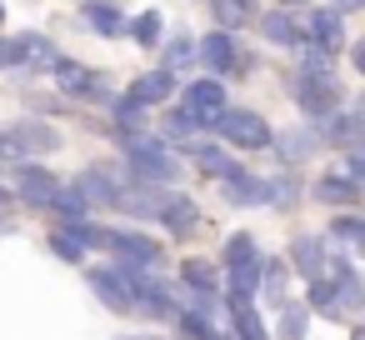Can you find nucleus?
I'll list each match as a JSON object with an SVG mask.
<instances>
[{"instance_id": "2f4dec72", "label": "nucleus", "mask_w": 365, "mask_h": 340, "mask_svg": "<svg viewBox=\"0 0 365 340\" xmlns=\"http://www.w3.org/2000/svg\"><path fill=\"white\" fill-rule=\"evenodd\" d=\"M285 285H290V265H285V255H260V290H255V300L280 305V300H285Z\"/></svg>"}, {"instance_id": "f03ea898", "label": "nucleus", "mask_w": 365, "mask_h": 340, "mask_svg": "<svg viewBox=\"0 0 365 340\" xmlns=\"http://www.w3.org/2000/svg\"><path fill=\"white\" fill-rule=\"evenodd\" d=\"M120 175L125 185H145V190H165V185H180L185 175V160L150 130V135H135L120 145Z\"/></svg>"}, {"instance_id": "a19ab883", "label": "nucleus", "mask_w": 365, "mask_h": 340, "mask_svg": "<svg viewBox=\"0 0 365 340\" xmlns=\"http://www.w3.org/2000/svg\"><path fill=\"white\" fill-rule=\"evenodd\" d=\"M345 180H355V185H365V150H340V165H335Z\"/></svg>"}, {"instance_id": "39448f33", "label": "nucleus", "mask_w": 365, "mask_h": 340, "mask_svg": "<svg viewBox=\"0 0 365 340\" xmlns=\"http://www.w3.org/2000/svg\"><path fill=\"white\" fill-rule=\"evenodd\" d=\"M285 96H290V105L300 110V120H310V125H320L325 115H335V110L350 101V91H345L340 76H300V71H290Z\"/></svg>"}, {"instance_id": "c85d7f7f", "label": "nucleus", "mask_w": 365, "mask_h": 340, "mask_svg": "<svg viewBox=\"0 0 365 340\" xmlns=\"http://www.w3.org/2000/svg\"><path fill=\"white\" fill-rule=\"evenodd\" d=\"M260 240L250 235V230H235V235H225V245H220V255H215V265L220 270H250V265H260Z\"/></svg>"}, {"instance_id": "423d86ee", "label": "nucleus", "mask_w": 365, "mask_h": 340, "mask_svg": "<svg viewBox=\"0 0 365 340\" xmlns=\"http://www.w3.org/2000/svg\"><path fill=\"white\" fill-rule=\"evenodd\" d=\"M175 295H180V305H190V310L220 315V265L205 260V255H185V260L175 265Z\"/></svg>"}, {"instance_id": "a878e982", "label": "nucleus", "mask_w": 365, "mask_h": 340, "mask_svg": "<svg viewBox=\"0 0 365 340\" xmlns=\"http://www.w3.org/2000/svg\"><path fill=\"white\" fill-rule=\"evenodd\" d=\"M155 66H165V71H175V76H190L195 71V31H165L160 36V46H155Z\"/></svg>"}, {"instance_id": "7ed1b4c3", "label": "nucleus", "mask_w": 365, "mask_h": 340, "mask_svg": "<svg viewBox=\"0 0 365 340\" xmlns=\"http://www.w3.org/2000/svg\"><path fill=\"white\" fill-rule=\"evenodd\" d=\"M255 66H260V56L245 51V36H230L215 26H205V36H195V71L220 76V81H245V76H255Z\"/></svg>"}, {"instance_id": "4be33fe9", "label": "nucleus", "mask_w": 365, "mask_h": 340, "mask_svg": "<svg viewBox=\"0 0 365 340\" xmlns=\"http://www.w3.org/2000/svg\"><path fill=\"white\" fill-rule=\"evenodd\" d=\"M325 255H330V240L315 235V230H300V235H290V245H285V265H290V275H300V280L325 275Z\"/></svg>"}, {"instance_id": "1a4fd4ad", "label": "nucleus", "mask_w": 365, "mask_h": 340, "mask_svg": "<svg viewBox=\"0 0 365 340\" xmlns=\"http://www.w3.org/2000/svg\"><path fill=\"white\" fill-rule=\"evenodd\" d=\"M150 225H160L170 240H190V235L205 225V210H200V200H195L190 190L165 185V190H155V215H150Z\"/></svg>"}, {"instance_id": "3c124183", "label": "nucleus", "mask_w": 365, "mask_h": 340, "mask_svg": "<svg viewBox=\"0 0 365 340\" xmlns=\"http://www.w3.org/2000/svg\"><path fill=\"white\" fill-rule=\"evenodd\" d=\"M76 6H81V0H76Z\"/></svg>"}, {"instance_id": "f3484780", "label": "nucleus", "mask_w": 365, "mask_h": 340, "mask_svg": "<svg viewBox=\"0 0 365 340\" xmlns=\"http://www.w3.org/2000/svg\"><path fill=\"white\" fill-rule=\"evenodd\" d=\"M215 185H220V200L235 205V210H260V205H265V175L250 170V165H240V160H235Z\"/></svg>"}, {"instance_id": "09e8293b", "label": "nucleus", "mask_w": 365, "mask_h": 340, "mask_svg": "<svg viewBox=\"0 0 365 340\" xmlns=\"http://www.w3.org/2000/svg\"><path fill=\"white\" fill-rule=\"evenodd\" d=\"M350 340H365V335H360V325H350Z\"/></svg>"}, {"instance_id": "9b49d317", "label": "nucleus", "mask_w": 365, "mask_h": 340, "mask_svg": "<svg viewBox=\"0 0 365 340\" xmlns=\"http://www.w3.org/2000/svg\"><path fill=\"white\" fill-rule=\"evenodd\" d=\"M250 31L260 36V46H270V51H280V56H295V51L305 46L300 16H295V11H280V6H260L255 21H250Z\"/></svg>"}, {"instance_id": "c756f323", "label": "nucleus", "mask_w": 365, "mask_h": 340, "mask_svg": "<svg viewBox=\"0 0 365 340\" xmlns=\"http://www.w3.org/2000/svg\"><path fill=\"white\" fill-rule=\"evenodd\" d=\"M300 305H305L310 315L345 320V310H340V290H335V280H330V275H310V280H305V295H300Z\"/></svg>"}, {"instance_id": "72a5a7b5", "label": "nucleus", "mask_w": 365, "mask_h": 340, "mask_svg": "<svg viewBox=\"0 0 365 340\" xmlns=\"http://www.w3.org/2000/svg\"><path fill=\"white\" fill-rule=\"evenodd\" d=\"M205 11H210V26L215 31H230V36H245L255 11H245L240 0H205Z\"/></svg>"}, {"instance_id": "ea45409f", "label": "nucleus", "mask_w": 365, "mask_h": 340, "mask_svg": "<svg viewBox=\"0 0 365 340\" xmlns=\"http://www.w3.org/2000/svg\"><path fill=\"white\" fill-rule=\"evenodd\" d=\"M46 245H51V255H56V260H66V265H86V250H81L76 240H66V235H61L56 225H51V235H46Z\"/></svg>"}, {"instance_id": "8fccbe9b", "label": "nucleus", "mask_w": 365, "mask_h": 340, "mask_svg": "<svg viewBox=\"0 0 365 340\" xmlns=\"http://www.w3.org/2000/svg\"><path fill=\"white\" fill-rule=\"evenodd\" d=\"M210 340H230V335H225V330H215V335H210Z\"/></svg>"}, {"instance_id": "5701e85b", "label": "nucleus", "mask_w": 365, "mask_h": 340, "mask_svg": "<svg viewBox=\"0 0 365 340\" xmlns=\"http://www.w3.org/2000/svg\"><path fill=\"white\" fill-rule=\"evenodd\" d=\"M125 6L120 0H81V11H76V21L91 31V36H101V41H120L125 36Z\"/></svg>"}, {"instance_id": "aec40b11", "label": "nucleus", "mask_w": 365, "mask_h": 340, "mask_svg": "<svg viewBox=\"0 0 365 340\" xmlns=\"http://www.w3.org/2000/svg\"><path fill=\"white\" fill-rule=\"evenodd\" d=\"M305 195H310V200H320V205H330V210H360L365 185H355V180H345L335 165H325L315 180H305Z\"/></svg>"}, {"instance_id": "20e7f679", "label": "nucleus", "mask_w": 365, "mask_h": 340, "mask_svg": "<svg viewBox=\"0 0 365 340\" xmlns=\"http://www.w3.org/2000/svg\"><path fill=\"white\" fill-rule=\"evenodd\" d=\"M210 135L230 150V155H265L270 150V135H275V125L260 115V110H250V105H225L220 115H215V125H210Z\"/></svg>"}, {"instance_id": "79ce46f5", "label": "nucleus", "mask_w": 365, "mask_h": 340, "mask_svg": "<svg viewBox=\"0 0 365 340\" xmlns=\"http://www.w3.org/2000/svg\"><path fill=\"white\" fill-rule=\"evenodd\" d=\"M340 51H345V61H350V71H365V41H345Z\"/></svg>"}, {"instance_id": "0eeeda50", "label": "nucleus", "mask_w": 365, "mask_h": 340, "mask_svg": "<svg viewBox=\"0 0 365 340\" xmlns=\"http://www.w3.org/2000/svg\"><path fill=\"white\" fill-rule=\"evenodd\" d=\"M101 250L110 260H120V265H135V270H160L165 265V245L140 225H106Z\"/></svg>"}, {"instance_id": "f704fd0d", "label": "nucleus", "mask_w": 365, "mask_h": 340, "mask_svg": "<svg viewBox=\"0 0 365 340\" xmlns=\"http://www.w3.org/2000/svg\"><path fill=\"white\" fill-rule=\"evenodd\" d=\"M225 320H230V330H225L230 340H270V325H265V315L255 305H230Z\"/></svg>"}, {"instance_id": "a18cd8bd", "label": "nucleus", "mask_w": 365, "mask_h": 340, "mask_svg": "<svg viewBox=\"0 0 365 340\" xmlns=\"http://www.w3.org/2000/svg\"><path fill=\"white\" fill-rule=\"evenodd\" d=\"M0 205H6V210L16 205V195H11V185H6V175H0Z\"/></svg>"}, {"instance_id": "cd10ccee", "label": "nucleus", "mask_w": 365, "mask_h": 340, "mask_svg": "<svg viewBox=\"0 0 365 340\" xmlns=\"http://www.w3.org/2000/svg\"><path fill=\"white\" fill-rule=\"evenodd\" d=\"M320 235H325L335 250H350V255H355V250L365 245V215H360V210H330Z\"/></svg>"}, {"instance_id": "6ab92c4d", "label": "nucleus", "mask_w": 365, "mask_h": 340, "mask_svg": "<svg viewBox=\"0 0 365 340\" xmlns=\"http://www.w3.org/2000/svg\"><path fill=\"white\" fill-rule=\"evenodd\" d=\"M175 155H180V160H190V170H195L200 180H220V175L235 165V155H230L215 135H195V140L175 145Z\"/></svg>"}, {"instance_id": "4c0bfd02", "label": "nucleus", "mask_w": 365, "mask_h": 340, "mask_svg": "<svg viewBox=\"0 0 365 340\" xmlns=\"http://www.w3.org/2000/svg\"><path fill=\"white\" fill-rule=\"evenodd\" d=\"M290 61H295L290 71H300V76H335V56L320 51V46H300Z\"/></svg>"}, {"instance_id": "58836bf2", "label": "nucleus", "mask_w": 365, "mask_h": 340, "mask_svg": "<svg viewBox=\"0 0 365 340\" xmlns=\"http://www.w3.org/2000/svg\"><path fill=\"white\" fill-rule=\"evenodd\" d=\"M26 61H31V51H26V36L16 31H0V71H26Z\"/></svg>"}, {"instance_id": "473e14b6", "label": "nucleus", "mask_w": 365, "mask_h": 340, "mask_svg": "<svg viewBox=\"0 0 365 340\" xmlns=\"http://www.w3.org/2000/svg\"><path fill=\"white\" fill-rule=\"evenodd\" d=\"M46 215H51V225H56V220H86V215H96V205H91V200H86L71 180H61V190L51 195Z\"/></svg>"}, {"instance_id": "7c9ffc66", "label": "nucleus", "mask_w": 365, "mask_h": 340, "mask_svg": "<svg viewBox=\"0 0 365 340\" xmlns=\"http://www.w3.org/2000/svg\"><path fill=\"white\" fill-rule=\"evenodd\" d=\"M310 320H315V315H310L300 300L285 295V300L275 305V330H270V340H310Z\"/></svg>"}, {"instance_id": "a211bd4d", "label": "nucleus", "mask_w": 365, "mask_h": 340, "mask_svg": "<svg viewBox=\"0 0 365 340\" xmlns=\"http://www.w3.org/2000/svg\"><path fill=\"white\" fill-rule=\"evenodd\" d=\"M175 91H180V76H175V71H165V66H150V71H140V76L125 86V96H130L135 105H145L150 115H155L160 105H170V101H175Z\"/></svg>"}, {"instance_id": "6e6552de", "label": "nucleus", "mask_w": 365, "mask_h": 340, "mask_svg": "<svg viewBox=\"0 0 365 340\" xmlns=\"http://www.w3.org/2000/svg\"><path fill=\"white\" fill-rule=\"evenodd\" d=\"M6 185H11V195H16V205L46 215L51 195L61 190V175H56L46 160H11V165H6Z\"/></svg>"}, {"instance_id": "bb28decb", "label": "nucleus", "mask_w": 365, "mask_h": 340, "mask_svg": "<svg viewBox=\"0 0 365 340\" xmlns=\"http://www.w3.org/2000/svg\"><path fill=\"white\" fill-rule=\"evenodd\" d=\"M305 200V175L300 170H275V175H265V205L260 210H295Z\"/></svg>"}, {"instance_id": "2eb2a0df", "label": "nucleus", "mask_w": 365, "mask_h": 340, "mask_svg": "<svg viewBox=\"0 0 365 340\" xmlns=\"http://www.w3.org/2000/svg\"><path fill=\"white\" fill-rule=\"evenodd\" d=\"M270 150H275V160H280L285 170H305V165L320 155V135H315L310 120H300V125L275 130V135H270Z\"/></svg>"}, {"instance_id": "dca6fc26", "label": "nucleus", "mask_w": 365, "mask_h": 340, "mask_svg": "<svg viewBox=\"0 0 365 340\" xmlns=\"http://www.w3.org/2000/svg\"><path fill=\"white\" fill-rule=\"evenodd\" d=\"M300 31H305V46H320V51H330V56H340V46L350 41L345 16H335L330 6H305V11H300Z\"/></svg>"}, {"instance_id": "e433bc0d", "label": "nucleus", "mask_w": 365, "mask_h": 340, "mask_svg": "<svg viewBox=\"0 0 365 340\" xmlns=\"http://www.w3.org/2000/svg\"><path fill=\"white\" fill-rule=\"evenodd\" d=\"M56 230H61L66 240H76L86 255H91V250H101V240H106V225H101L96 215H86V220H56Z\"/></svg>"}, {"instance_id": "c9c22d12", "label": "nucleus", "mask_w": 365, "mask_h": 340, "mask_svg": "<svg viewBox=\"0 0 365 340\" xmlns=\"http://www.w3.org/2000/svg\"><path fill=\"white\" fill-rule=\"evenodd\" d=\"M170 325H175V335H180V340H210V335L220 330V315H210V310H190V305H180Z\"/></svg>"}, {"instance_id": "393cba45", "label": "nucleus", "mask_w": 365, "mask_h": 340, "mask_svg": "<svg viewBox=\"0 0 365 340\" xmlns=\"http://www.w3.org/2000/svg\"><path fill=\"white\" fill-rule=\"evenodd\" d=\"M160 36H165V11L160 6H140V11L125 16V36L120 41H130L135 51H155Z\"/></svg>"}, {"instance_id": "b1692460", "label": "nucleus", "mask_w": 365, "mask_h": 340, "mask_svg": "<svg viewBox=\"0 0 365 340\" xmlns=\"http://www.w3.org/2000/svg\"><path fill=\"white\" fill-rule=\"evenodd\" d=\"M86 270V285H91V295L110 310V315H130V295H125V285H120V270H115V260H106V265H81Z\"/></svg>"}, {"instance_id": "f257e3e1", "label": "nucleus", "mask_w": 365, "mask_h": 340, "mask_svg": "<svg viewBox=\"0 0 365 340\" xmlns=\"http://www.w3.org/2000/svg\"><path fill=\"white\" fill-rule=\"evenodd\" d=\"M46 81H51V91L66 101V105H76V110H106L110 105V96L120 91L101 66H86L81 56H71V51H61L56 56V66L46 71Z\"/></svg>"}, {"instance_id": "49530a36", "label": "nucleus", "mask_w": 365, "mask_h": 340, "mask_svg": "<svg viewBox=\"0 0 365 340\" xmlns=\"http://www.w3.org/2000/svg\"><path fill=\"white\" fill-rule=\"evenodd\" d=\"M115 340H165V335H115Z\"/></svg>"}, {"instance_id": "de8ad7c7", "label": "nucleus", "mask_w": 365, "mask_h": 340, "mask_svg": "<svg viewBox=\"0 0 365 340\" xmlns=\"http://www.w3.org/2000/svg\"><path fill=\"white\" fill-rule=\"evenodd\" d=\"M0 31H6V0H0Z\"/></svg>"}, {"instance_id": "ddd939ff", "label": "nucleus", "mask_w": 365, "mask_h": 340, "mask_svg": "<svg viewBox=\"0 0 365 340\" xmlns=\"http://www.w3.org/2000/svg\"><path fill=\"white\" fill-rule=\"evenodd\" d=\"M175 101H180V105H190L200 120H210V125H215V115L230 105V81L205 76V71H190V81H180Z\"/></svg>"}, {"instance_id": "f8f14e48", "label": "nucleus", "mask_w": 365, "mask_h": 340, "mask_svg": "<svg viewBox=\"0 0 365 340\" xmlns=\"http://www.w3.org/2000/svg\"><path fill=\"white\" fill-rule=\"evenodd\" d=\"M106 140H115V145H125V140H135V135H150V110L145 105H135L125 91H115L110 96V105L101 110V125H96Z\"/></svg>"}, {"instance_id": "9d476101", "label": "nucleus", "mask_w": 365, "mask_h": 340, "mask_svg": "<svg viewBox=\"0 0 365 340\" xmlns=\"http://www.w3.org/2000/svg\"><path fill=\"white\" fill-rule=\"evenodd\" d=\"M71 185L96 205V215H101V210H115V205H120V195H125L120 160H91V165H81V170H76V180H71Z\"/></svg>"}, {"instance_id": "4468645a", "label": "nucleus", "mask_w": 365, "mask_h": 340, "mask_svg": "<svg viewBox=\"0 0 365 340\" xmlns=\"http://www.w3.org/2000/svg\"><path fill=\"white\" fill-rule=\"evenodd\" d=\"M315 135H320V150H365V110L355 105V101H345L335 115H325L320 125H315Z\"/></svg>"}, {"instance_id": "c03bdc74", "label": "nucleus", "mask_w": 365, "mask_h": 340, "mask_svg": "<svg viewBox=\"0 0 365 340\" xmlns=\"http://www.w3.org/2000/svg\"><path fill=\"white\" fill-rule=\"evenodd\" d=\"M275 6H280V11H295V16H300L305 6H315V0H275Z\"/></svg>"}, {"instance_id": "37998d69", "label": "nucleus", "mask_w": 365, "mask_h": 340, "mask_svg": "<svg viewBox=\"0 0 365 340\" xmlns=\"http://www.w3.org/2000/svg\"><path fill=\"white\" fill-rule=\"evenodd\" d=\"M325 6H330L335 16H345V21H350V16H360V11H365V0H325Z\"/></svg>"}, {"instance_id": "412c9836", "label": "nucleus", "mask_w": 365, "mask_h": 340, "mask_svg": "<svg viewBox=\"0 0 365 340\" xmlns=\"http://www.w3.org/2000/svg\"><path fill=\"white\" fill-rule=\"evenodd\" d=\"M150 130L175 150V145H185V140H195V135H210V120H200L190 105L170 101V105H160V125H150Z\"/></svg>"}]
</instances>
